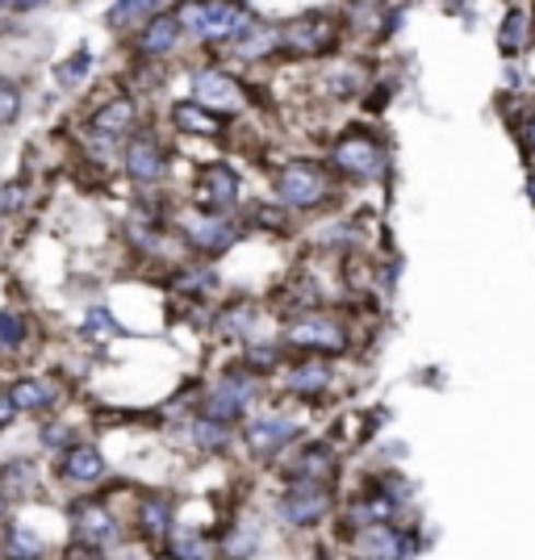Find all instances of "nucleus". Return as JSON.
<instances>
[{"label":"nucleus","mask_w":535,"mask_h":560,"mask_svg":"<svg viewBox=\"0 0 535 560\" xmlns=\"http://www.w3.org/2000/svg\"><path fill=\"white\" fill-rule=\"evenodd\" d=\"M68 440H71L68 422H50V427H43V447H50V452H63Z\"/></svg>","instance_id":"f704fd0d"},{"label":"nucleus","mask_w":535,"mask_h":560,"mask_svg":"<svg viewBox=\"0 0 535 560\" xmlns=\"http://www.w3.org/2000/svg\"><path fill=\"white\" fill-rule=\"evenodd\" d=\"M360 552L364 557H381V560H402L415 552V544L406 532H397L389 523H369L364 536H360Z\"/></svg>","instance_id":"f3484780"},{"label":"nucleus","mask_w":535,"mask_h":560,"mask_svg":"<svg viewBox=\"0 0 535 560\" xmlns=\"http://www.w3.org/2000/svg\"><path fill=\"white\" fill-rule=\"evenodd\" d=\"M181 30H188L193 38H234L239 30L252 25V13L234 0H206V4H185L181 13Z\"/></svg>","instance_id":"f257e3e1"},{"label":"nucleus","mask_w":535,"mask_h":560,"mask_svg":"<svg viewBox=\"0 0 535 560\" xmlns=\"http://www.w3.org/2000/svg\"><path fill=\"white\" fill-rule=\"evenodd\" d=\"M68 518H71V536L80 539L84 552H105V548H114L117 539H121V523L101 502H75L68 511Z\"/></svg>","instance_id":"f03ea898"},{"label":"nucleus","mask_w":535,"mask_h":560,"mask_svg":"<svg viewBox=\"0 0 535 560\" xmlns=\"http://www.w3.org/2000/svg\"><path fill=\"white\" fill-rule=\"evenodd\" d=\"M289 343L305 351H344L348 348V330L335 318H302L289 327Z\"/></svg>","instance_id":"1a4fd4ad"},{"label":"nucleus","mask_w":535,"mask_h":560,"mask_svg":"<svg viewBox=\"0 0 535 560\" xmlns=\"http://www.w3.org/2000/svg\"><path fill=\"white\" fill-rule=\"evenodd\" d=\"M256 401V381L247 373H231L213 385V394L206 397V415L218 422H239L247 415V406Z\"/></svg>","instance_id":"20e7f679"},{"label":"nucleus","mask_w":535,"mask_h":560,"mask_svg":"<svg viewBox=\"0 0 535 560\" xmlns=\"http://www.w3.org/2000/svg\"><path fill=\"white\" fill-rule=\"evenodd\" d=\"M193 444L206 447V452H222V447L231 444V422H218L210 415H201V419L193 422Z\"/></svg>","instance_id":"bb28decb"},{"label":"nucleus","mask_w":535,"mask_h":560,"mask_svg":"<svg viewBox=\"0 0 535 560\" xmlns=\"http://www.w3.org/2000/svg\"><path fill=\"white\" fill-rule=\"evenodd\" d=\"M59 477L71 486H96L105 477V456L93 444H68L59 460Z\"/></svg>","instance_id":"ddd939ff"},{"label":"nucleus","mask_w":535,"mask_h":560,"mask_svg":"<svg viewBox=\"0 0 535 560\" xmlns=\"http://www.w3.org/2000/svg\"><path fill=\"white\" fill-rule=\"evenodd\" d=\"M30 339V327L18 310H0V355H18Z\"/></svg>","instance_id":"a878e982"},{"label":"nucleus","mask_w":535,"mask_h":560,"mask_svg":"<svg viewBox=\"0 0 535 560\" xmlns=\"http://www.w3.org/2000/svg\"><path fill=\"white\" fill-rule=\"evenodd\" d=\"M527 147H535V117L527 121Z\"/></svg>","instance_id":"79ce46f5"},{"label":"nucleus","mask_w":535,"mask_h":560,"mask_svg":"<svg viewBox=\"0 0 535 560\" xmlns=\"http://www.w3.org/2000/svg\"><path fill=\"white\" fill-rule=\"evenodd\" d=\"M89 71H93V50L75 47L68 59L55 68V84H59V89H68V93H75V89L89 80Z\"/></svg>","instance_id":"4be33fe9"},{"label":"nucleus","mask_w":535,"mask_h":560,"mask_svg":"<svg viewBox=\"0 0 535 560\" xmlns=\"http://www.w3.org/2000/svg\"><path fill=\"white\" fill-rule=\"evenodd\" d=\"M176 557H210V544H201L197 536H176L167 544Z\"/></svg>","instance_id":"72a5a7b5"},{"label":"nucleus","mask_w":535,"mask_h":560,"mask_svg":"<svg viewBox=\"0 0 535 560\" xmlns=\"http://www.w3.org/2000/svg\"><path fill=\"white\" fill-rule=\"evenodd\" d=\"M130 126H135V101H126V96L105 101L93 114V121H89V130H93V139L101 147H114L121 135H130Z\"/></svg>","instance_id":"f8f14e48"},{"label":"nucleus","mask_w":535,"mask_h":560,"mask_svg":"<svg viewBox=\"0 0 535 560\" xmlns=\"http://www.w3.org/2000/svg\"><path fill=\"white\" fill-rule=\"evenodd\" d=\"M43 4H50V0H13L9 13H34V9H43Z\"/></svg>","instance_id":"a19ab883"},{"label":"nucleus","mask_w":535,"mask_h":560,"mask_svg":"<svg viewBox=\"0 0 535 560\" xmlns=\"http://www.w3.org/2000/svg\"><path fill=\"white\" fill-rule=\"evenodd\" d=\"M252 323H256V314H252V310H231V314L222 318V330H234V335L243 339V335H247V327H252Z\"/></svg>","instance_id":"c9c22d12"},{"label":"nucleus","mask_w":535,"mask_h":560,"mask_svg":"<svg viewBox=\"0 0 535 560\" xmlns=\"http://www.w3.org/2000/svg\"><path fill=\"white\" fill-rule=\"evenodd\" d=\"M0 514H4V490H0Z\"/></svg>","instance_id":"c03bdc74"},{"label":"nucleus","mask_w":535,"mask_h":560,"mask_svg":"<svg viewBox=\"0 0 535 560\" xmlns=\"http://www.w3.org/2000/svg\"><path fill=\"white\" fill-rule=\"evenodd\" d=\"M523 47H527V13L514 9V13H507L502 30H498V50L502 55H519Z\"/></svg>","instance_id":"c85d7f7f"},{"label":"nucleus","mask_w":535,"mask_h":560,"mask_svg":"<svg viewBox=\"0 0 535 560\" xmlns=\"http://www.w3.org/2000/svg\"><path fill=\"white\" fill-rule=\"evenodd\" d=\"M0 9H13V0H0Z\"/></svg>","instance_id":"37998d69"},{"label":"nucleus","mask_w":535,"mask_h":560,"mask_svg":"<svg viewBox=\"0 0 535 560\" xmlns=\"http://www.w3.org/2000/svg\"><path fill=\"white\" fill-rule=\"evenodd\" d=\"M80 335L101 343V339H117V335H126V330H121V323H117L105 305H93V310L84 314V323H80Z\"/></svg>","instance_id":"cd10ccee"},{"label":"nucleus","mask_w":535,"mask_h":560,"mask_svg":"<svg viewBox=\"0 0 535 560\" xmlns=\"http://www.w3.org/2000/svg\"><path fill=\"white\" fill-rule=\"evenodd\" d=\"M181 18H167V13H151L147 18V30H142L139 38V50L142 55H151V59H160V55H172L176 43H181Z\"/></svg>","instance_id":"a211bd4d"},{"label":"nucleus","mask_w":535,"mask_h":560,"mask_svg":"<svg viewBox=\"0 0 535 560\" xmlns=\"http://www.w3.org/2000/svg\"><path fill=\"white\" fill-rule=\"evenodd\" d=\"M277 360H280V351L277 348H252V369H277Z\"/></svg>","instance_id":"58836bf2"},{"label":"nucleus","mask_w":535,"mask_h":560,"mask_svg":"<svg viewBox=\"0 0 535 560\" xmlns=\"http://www.w3.org/2000/svg\"><path fill=\"white\" fill-rule=\"evenodd\" d=\"M13 419H18V406H13V397L4 394L0 397V427H9Z\"/></svg>","instance_id":"ea45409f"},{"label":"nucleus","mask_w":535,"mask_h":560,"mask_svg":"<svg viewBox=\"0 0 535 560\" xmlns=\"http://www.w3.org/2000/svg\"><path fill=\"white\" fill-rule=\"evenodd\" d=\"M34 486H38V477H34V465H30V460H9V465L0 468V490H4V498H9V493L25 498V493H34Z\"/></svg>","instance_id":"393cba45"},{"label":"nucleus","mask_w":535,"mask_h":560,"mask_svg":"<svg viewBox=\"0 0 535 560\" xmlns=\"http://www.w3.org/2000/svg\"><path fill=\"white\" fill-rule=\"evenodd\" d=\"M18 117H22V89L9 75H0V130L13 126Z\"/></svg>","instance_id":"2f4dec72"},{"label":"nucleus","mask_w":535,"mask_h":560,"mask_svg":"<svg viewBox=\"0 0 535 560\" xmlns=\"http://www.w3.org/2000/svg\"><path fill=\"white\" fill-rule=\"evenodd\" d=\"M277 192H280V201H284L289 210H314L318 201H326L330 185H326V172H323V167H314V164H289L284 172H280Z\"/></svg>","instance_id":"7ed1b4c3"},{"label":"nucleus","mask_w":535,"mask_h":560,"mask_svg":"<svg viewBox=\"0 0 535 560\" xmlns=\"http://www.w3.org/2000/svg\"><path fill=\"white\" fill-rule=\"evenodd\" d=\"M298 435H302V422L272 415V419H256L247 427V447H252L256 456H277L280 447H289Z\"/></svg>","instance_id":"9d476101"},{"label":"nucleus","mask_w":535,"mask_h":560,"mask_svg":"<svg viewBox=\"0 0 535 560\" xmlns=\"http://www.w3.org/2000/svg\"><path fill=\"white\" fill-rule=\"evenodd\" d=\"M4 557H18V560L47 557V544L38 539V532H30V527H9V544H4Z\"/></svg>","instance_id":"c756f323"},{"label":"nucleus","mask_w":535,"mask_h":560,"mask_svg":"<svg viewBox=\"0 0 535 560\" xmlns=\"http://www.w3.org/2000/svg\"><path fill=\"white\" fill-rule=\"evenodd\" d=\"M326 511H330V498H326V490L310 486V481H302V486L277 506V514L289 527H314V523L326 518Z\"/></svg>","instance_id":"0eeeda50"},{"label":"nucleus","mask_w":535,"mask_h":560,"mask_svg":"<svg viewBox=\"0 0 535 560\" xmlns=\"http://www.w3.org/2000/svg\"><path fill=\"white\" fill-rule=\"evenodd\" d=\"M259 544H256V532H239V536H231V544H226V552L231 557H252Z\"/></svg>","instance_id":"4c0bfd02"},{"label":"nucleus","mask_w":535,"mask_h":560,"mask_svg":"<svg viewBox=\"0 0 535 560\" xmlns=\"http://www.w3.org/2000/svg\"><path fill=\"white\" fill-rule=\"evenodd\" d=\"M280 43L289 50H302V55H323L330 43H335V25L318 18V13H310L302 22H293L284 34H280Z\"/></svg>","instance_id":"4468645a"},{"label":"nucleus","mask_w":535,"mask_h":560,"mask_svg":"<svg viewBox=\"0 0 535 560\" xmlns=\"http://www.w3.org/2000/svg\"><path fill=\"white\" fill-rule=\"evenodd\" d=\"M326 472H335V456H330V447H310L302 460H298V477L305 481H318Z\"/></svg>","instance_id":"7c9ffc66"},{"label":"nucleus","mask_w":535,"mask_h":560,"mask_svg":"<svg viewBox=\"0 0 535 560\" xmlns=\"http://www.w3.org/2000/svg\"><path fill=\"white\" fill-rule=\"evenodd\" d=\"M25 201H30V185H25V180H9V185L0 188V218L22 213Z\"/></svg>","instance_id":"473e14b6"},{"label":"nucleus","mask_w":535,"mask_h":560,"mask_svg":"<svg viewBox=\"0 0 535 560\" xmlns=\"http://www.w3.org/2000/svg\"><path fill=\"white\" fill-rule=\"evenodd\" d=\"M185 234L193 247H201V252H210V256H218V252H226L234 238H239V231H234L231 222L222 218V213H206V218H188L185 222Z\"/></svg>","instance_id":"2eb2a0df"},{"label":"nucleus","mask_w":535,"mask_h":560,"mask_svg":"<svg viewBox=\"0 0 535 560\" xmlns=\"http://www.w3.org/2000/svg\"><path fill=\"white\" fill-rule=\"evenodd\" d=\"M527 192H532V201H535V180H532V185H527Z\"/></svg>","instance_id":"a18cd8bd"},{"label":"nucleus","mask_w":535,"mask_h":560,"mask_svg":"<svg viewBox=\"0 0 535 560\" xmlns=\"http://www.w3.org/2000/svg\"><path fill=\"white\" fill-rule=\"evenodd\" d=\"M9 397H13L18 415H43V410H55V406H59L63 389H59L55 381H47V376H25V381H18V385L9 389Z\"/></svg>","instance_id":"dca6fc26"},{"label":"nucleus","mask_w":535,"mask_h":560,"mask_svg":"<svg viewBox=\"0 0 535 560\" xmlns=\"http://www.w3.org/2000/svg\"><path fill=\"white\" fill-rule=\"evenodd\" d=\"M193 93H197V105H206V109H243V89L234 84L226 71L218 68H201L193 75Z\"/></svg>","instance_id":"6e6552de"},{"label":"nucleus","mask_w":535,"mask_h":560,"mask_svg":"<svg viewBox=\"0 0 535 560\" xmlns=\"http://www.w3.org/2000/svg\"><path fill=\"white\" fill-rule=\"evenodd\" d=\"M284 385L302 397H318V394H326V385H330V369H326L323 360H310V364H298L293 373L284 376Z\"/></svg>","instance_id":"aec40b11"},{"label":"nucleus","mask_w":535,"mask_h":560,"mask_svg":"<svg viewBox=\"0 0 535 560\" xmlns=\"http://www.w3.org/2000/svg\"><path fill=\"white\" fill-rule=\"evenodd\" d=\"M335 167L344 172V176H356V180H376L381 172H385V151H381V142L376 139H360V135H351L335 147Z\"/></svg>","instance_id":"39448f33"},{"label":"nucleus","mask_w":535,"mask_h":560,"mask_svg":"<svg viewBox=\"0 0 535 560\" xmlns=\"http://www.w3.org/2000/svg\"><path fill=\"white\" fill-rule=\"evenodd\" d=\"M151 13H160V0H114L109 13H105V25L109 30H130V25L147 22Z\"/></svg>","instance_id":"412c9836"},{"label":"nucleus","mask_w":535,"mask_h":560,"mask_svg":"<svg viewBox=\"0 0 535 560\" xmlns=\"http://www.w3.org/2000/svg\"><path fill=\"white\" fill-rule=\"evenodd\" d=\"M172 527H176V511L167 498H147L139 506V532L147 539H172Z\"/></svg>","instance_id":"6ab92c4d"},{"label":"nucleus","mask_w":535,"mask_h":560,"mask_svg":"<svg viewBox=\"0 0 535 560\" xmlns=\"http://www.w3.org/2000/svg\"><path fill=\"white\" fill-rule=\"evenodd\" d=\"M197 201L206 213H226L239 201V172L226 164H213L197 180Z\"/></svg>","instance_id":"423d86ee"},{"label":"nucleus","mask_w":535,"mask_h":560,"mask_svg":"<svg viewBox=\"0 0 535 560\" xmlns=\"http://www.w3.org/2000/svg\"><path fill=\"white\" fill-rule=\"evenodd\" d=\"M176 126L188 130V135H218L222 130V117H213L206 105H197V101H185V105H176Z\"/></svg>","instance_id":"5701e85b"},{"label":"nucleus","mask_w":535,"mask_h":560,"mask_svg":"<svg viewBox=\"0 0 535 560\" xmlns=\"http://www.w3.org/2000/svg\"><path fill=\"white\" fill-rule=\"evenodd\" d=\"M280 47V34L277 30H239L234 34V50L243 55V59H259V55H272Z\"/></svg>","instance_id":"b1692460"},{"label":"nucleus","mask_w":535,"mask_h":560,"mask_svg":"<svg viewBox=\"0 0 535 560\" xmlns=\"http://www.w3.org/2000/svg\"><path fill=\"white\" fill-rule=\"evenodd\" d=\"M126 172H130V180H139V185H155L163 180V172H167V160H163V147L151 135H139V139L126 142Z\"/></svg>","instance_id":"9b49d317"},{"label":"nucleus","mask_w":535,"mask_h":560,"mask_svg":"<svg viewBox=\"0 0 535 560\" xmlns=\"http://www.w3.org/2000/svg\"><path fill=\"white\" fill-rule=\"evenodd\" d=\"M176 284H181V289H197V293H206V289L218 284V277H213L210 268H193V277H181Z\"/></svg>","instance_id":"e433bc0d"}]
</instances>
